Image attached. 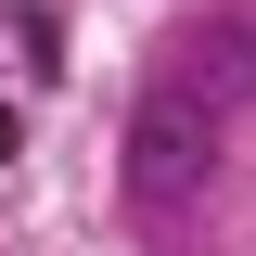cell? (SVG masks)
Instances as JSON below:
<instances>
[{"mask_svg": "<svg viewBox=\"0 0 256 256\" xmlns=\"http://www.w3.org/2000/svg\"><path fill=\"white\" fill-rule=\"evenodd\" d=\"M205 180H218V116H205V102H180V90L154 77V90H141V116H128V205L180 218V205H205Z\"/></svg>", "mask_w": 256, "mask_h": 256, "instance_id": "1", "label": "cell"}, {"mask_svg": "<svg viewBox=\"0 0 256 256\" xmlns=\"http://www.w3.org/2000/svg\"><path fill=\"white\" fill-rule=\"evenodd\" d=\"M166 90L180 102H205V116H244L256 102V0H218V13H205V26L180 38V64H166Z\"/></svg>", "mask_w": 256, "mask_h": 256, "instance_id": "2", "label": "cell"}, {"mask_svg": "<svg viewBox=\"0 0 256 256\" xmlns=\"http://www.w3.org/2000/svg\"><path fill=\"white\" fill-rule=\"evenodd\" d=\"M13 154H26V116H13V102H0V166H13Z\"/></svg>", "mask_w": 256, "mask_h": 256, "instance_id": "3", "label": "cell"}]
</instances>
